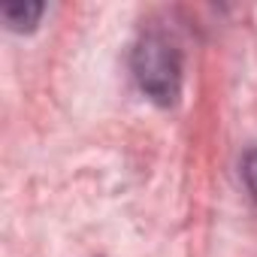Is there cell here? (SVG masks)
I'll return each mask as SVG.
<instances>
[{
    "label": "cell",
    "instance_id": "obj_1",
    "mask_svg": "<svg viewBox=\"0 0 257 257\" xmlns=\"http://www.w3.org/2000/svg\"><path fill=\"white\" fill-rule=\"evenodd\" d=\"M131 70L137 85L158 106H176L182 94V49L167 31H143L131 52Z\"/></svg>",
    "mask_w": 257,
    "mask_h": 257
},
{
    "label": "cell",
    "instance_id": "obj_2",
    "mask_svg": "<svg viewBox=\"0 0 257 257\" xmlns=\"http://www.w3.org/2000/svg\"><path fill=\"white\" fill-rule=\"evenodd\" d=\"M46 13L43 4H31V0H10V4L0 7V19L7 22L10 31H34L40 16Z\"/></svg>",
    "mask_w": 257,
    "mask_h": 257
},
{
    "label": "cell",
    "instance_id": "obj_3",
    "mask_svg": "<svg viewBox=\"0 0 257 257\" xmlns=\"http://www.w3.org/2000/svg\"><path fill=\"white\" fill-rule=\"evenodd\" d=\"M242 182H245V191L251 194V200L257 203V146L248 149L242 158Z\"/></svg>",
    "mask_w": 257,
    "mask_h": 257
}]
</instances>
